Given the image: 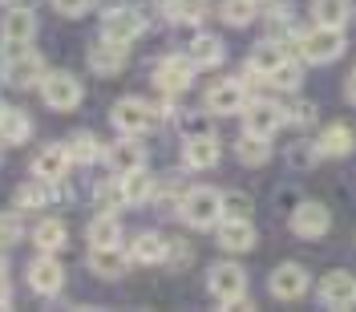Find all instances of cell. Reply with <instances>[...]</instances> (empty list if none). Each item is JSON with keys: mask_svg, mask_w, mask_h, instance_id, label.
Instances as JSON below:
<instances>
[{"mask_svg": "<svg viewBox=\"0 0 356 312\" xmlns=\"http://www.w3.org/2000/svg\"><path fill=\"white\" fill-rule=\"evenodd\" d=\"M89 4H93V0H53V8H57L61 17H69V21H73V17H86Z\"/></svg>", "mask_w": 356, "mask_h": 312, "instance_id": "60d3db41", "label": "cell"}, {"mask_svg": "<svg viewBox=\"0 0 356 312\" xmlns=\"http://www.w3.org/2000/svg\"><path fill=\"white\" fill-rule=\"evenodd\" d=\"M65 240H69V231H65L61 219H41L37 227H33V244L41 247V251H61Z\"/></svg>", "mask_w": 356, "mask_h": 312, "instance_id": "83f0119b", "label": "cell"}, {"mask_svg": "<svg viewBox=\"0 0 356 312\" xmlns=\"http://www.w3.org/2000/svg\"><path fill=\"white\" fill-rule=\"evenodd\" d=\"M0 276H4V251H0Z\"/></svg>", "mask_w": 356, "mask_h": 312, "instance_id": "bcb514c9", "label": "cell"}, {"mask_svg": "<svg viewBox=\"0 0 356 312\" xmlns=\"http://www.w3.org/2000/svg\"><path fill=\"white\" fill-rule=\"evenodd\" d=\"M288 118L296 122V126H312V122H316V106H312V102H296V106L288 110Z\"/></svg>", "mask_w": 356, "mask_h": 312, "instance_id": "b9f144b4", "label": "cell"}, {"mask_svg": "<svg viewBox=\"0 0 356 312\" xmlns=\"http://www.w3.org/2000/svg\"><path fill=\"white\" fill-rule=\"evenodd\" d=\"M24 235V227H21V219L13 215V211H4L0 215V247H13L17 240Z\"/></svg>", "mask_w": 356, "mask_h": 312, "instance_id": "74e56055", "label": "cell"}, {"mask_svg": "<svg viewBox=\"0 0 356 312\" xmlns=\"http://www.w3.org/2000/svg\"><path fill=\"white\" fill-rule=\"evenodd\" d=\"M142 29H146V17L138 13V8H113L110 17L102 21V41H113V45H130L142 37Z\"/></svg>", "mask_w": 356, "mask_h": 312, "instance_id": "8992f818", "label": "cell"}, {"mask_svg": "<svg viewBox=\"0 0 356 312\" xmlns=\"http://www.w3.org/2000/svg\"><path fill=\"white\" fill-rule=\"evenodd\" d=\"M33 37H37V17H33V8H8V17L0 21V41L17 53L24 45H33Z\"/></svg>", "mask_w": 356, "mask_h": 312, "instance_id": "52a82bcc", "label": "cell"}, {"mask_svg": "<svg viewBox=\"0 0 356 312\" xmlns=\"http://www.w3.org/2000/svg\"><path fill=\"white\" fill-rule=\"evenodd\" d=\"M316 158H320V146H316V142H296V146L288 150V162H291V166H312Z\"/></svg>", "mask_w": 356, "mask_h": 312, "instance_id": "ab89813d", "label": "cell"}, {"mask_svg": "<svg viewBox=\"0 0 356 312\" xmlns=\"http://www.w3.org/2000/svg\"><path fill=\"white\" fill-rule=\"evenodd\" d=\"M154 81L162 93H182V89L195 81V61L191 57H162L154 69Z\"/></svg>", "mask_w": 356, "mask_h": 312, "instance_id": "9c48e42d", "label": "cell"}, {"mask_svg": "<svg viewBox=\"0 0 356 312\" xmlns=\"http://www.w3.org/2000/svg\"><path fill=\"white\" fill-rule=\"evenodd\" d=\"M182 162H186L191 171H211V166L219 162V142H215V134H211V138H186Z\"/></svg>", "mask_w": 356, "mask_h": 312, "instance_id": "d6986e66", "label": "cell"}, {"mask_svg": "<svg viewBox=\"0 0 356 312\" xmlns=\"http://www.w3.org/2000/svg\"><path fill=\"white\" fill-rule=\"evenodd\" d=\"M255 4H271V0H255Z\"/></svg>", "mask_w": 356, "mask_h": 312, "instance_id": "c3c4849f", "label": "cell"}, {"mask_svg": "<svg viewBox=\"0 0 356 312\" xmlns=\"http://www.w3.org/2000/svg\"><path fill=\"white\" fill-rule=\"evenodd\" d=\"M235 155H239L243 166H264L267 158H271V146H267V138H259V134H243L235 142Z\"/></svg>", "mask_w": 356, "mask_h": 312, "instance_id": "f1b7e54d", "label": "cell"}, {"mask_svg": "<svg viewBox=\"0 0 356 312\" xmlns=\"http://www.w3.org/2000/svg\"><path fill=\"white\" fill-rule=\"evenodd\" d=\"M320 304L324 309H353L356 304V276L348 272H328L320 284Z\"/></svg>", "mask_w": 356, "mask_h": 312, "instance_id": "30bf717a", "label": "cell"}, {"mask_svg": "<svg viewBox=\"0 0 356 312\" xmlns=\"http://www.w3.org/2000/svg\"><path fill=\"white\" fill-rule=\"evenodd\" d=\"M182 134H186V138H211L215 126H211L207 114H182Z\"/></svg>", "mask_w": 356, "mask_h": 312, "instance_id": "d590c367", "label": "cell"}, {"mask_svg": "<svg viewBox=\"0 0 356 312\" xmlns=\"http://www.w3.org/2000/svg\"><path fill=\"white\" fill-rule=\"evenodd\" d=\"M284 61V53H280V45H259L255 53H251V65H247V73H259V77H271V69Z\"/></svg>", "mask_w": 356, "mask_h": 312, "instance_id": "836d02e7", "label": "cell"}, {"mask_svg": "<svg viewBox=\"0 0 356 312\" xmlns=\"http://www.w3.org/2000/svg\"><path fill=\"white\" fill-rule=\"evenodd\" d=\"M353 73H356V69H353Z\"/></svg>", "mask_w": 356, "mask_h": 312, "instance_id": "681fc988", "label": "cell"}, {"mask_svg": "<svg viewBox=\"0 0 356 312\" xmlns=\"http://www.w3.org/2000/svg\"><path fill=\"white\" fill-rule=\"evenodd\" d=\"M150 191H154V178L146 175V171H130V175H122V195H126V203H146L150 199Z\"/></svg>", "mask_w": 356, "mask_h": 312, "instance_id": "4dcf8cb0", "label": "cell"}, {"mask_svg": "<svg viewBox=\"0 0 356 312\" xmlns=\"http://www.w3.org/2000/svg\"><path fill=\"white\" fill-rule=\"evenodd\" d=\"M166 13H170V21H178V24H199L202 17H207V0H170Z\"/></svg>", "mask_w": 356, "mask_h": 312, "instance_id": "d6a6232c", "label": "cell"}, {"mask_svg": "<svg viewBox=\"0 0 356 312\" xmlns=\"http://www.w3.org/2000/svg\"><path fill=\"white\" fill-rule=\"evenodd\" d=\"M271 86L296 89V86H300V65H291V61H280V65L271 69Z\"/></svg>", "mask_w": 356, "mask_h": 312, "instance_id": "f35d334b", "label": "cell"}, {"mask_svg": "<svg viewBox=\"0 0 356 312\" xmlns=\"http://www.w3.org/2000/svg\"><path fill=\"white\" fill-rule=\"evenodd\" d=\"M122 65H126V45L106 41V45H97V49H89V69H93V73H106V77H113Z\"/></svg>", "mask_w": 356, "mask_h": 312, "instance_id": "603a6c76", "label": "cell"}, {"mask_svg": "<svg viewBox=\"0 0 356 312\" xmlns=\"http://www.w3.org/2000/svg\"><path fill=\"white\" fill-rule=\"evenodd\" d=\"M113 126L126 134V138H138V134H146V130L158 126V110L146 106L142 98H122V102L113 106Z\"/></svg>", "mask_w": 356, "mask_h": 312, "instance_id": "3957f363", "label": "cell"}, {"mask_svg": "<svg viewBox=\"0 0 356 312\" xmlns=\"http://www.w3.org/2000/svg\"><path fill=\"white\" fill-rule=\"evenodd\" d=\"M207 288L211 296L219 300V304H239L247 292V276L239 264H215L211 267V276H207Z\"/></svg>", "mask_w": 356, "mask_h": 312, "instance_id": "5b68a950", "label": "cell"}, {"mask_svg": "<svg viewBox=\"0 0 356 312\" xmlns=\"http://www.w3.org/2000/svg\"><path fill=\"white\" fill-rule=\"evenodd\" d=\"M8 4H13V8H24V4H33V0H8Z\"/></svg>", "mask_w": 356, "mask_h": 312, "instance_id": "f6af8a7d", "label": "cell"}, {"mask_svg": "<svg viewBox=\"0 0 356 312\" xmlns=\"http://www.w3.org/2000/svg\"><path fill=\"white\" fill-rule=\"evenodd\" d=\"M222 53H227V49H222V41L215 33H199V37L191 41V53H186V57L195 61V69H215L222 61Z\"/></svg>", "mask_w": 356, "mask_h": 312, "instance_id": "7402d4cb", "label": "cell"}, {"mask_svg": "<svg viewBox=\"0 0 356 312\" xmlns=\"http://www.w3.org/2000/svg\"><path fill=\"white\" fill-rule=\"evenodd\" d=\"M29 134H33L29 114L24 110H4V118H0V142H4V146H21Z\"/></svg>", "mask_w": 356, "mask_h": 312, "instance_id": "484cf974", "label": "cell"}, {"mask_svg": "<svg viewBox=\"0 0 356 312\" xmlns=\"http://www.w3.org/2000/svg\"><path fill=\"white\" fill-rule=\"evenodd\" d=\"M247 211H251V199H247L243 191H227V195H222V215H231V219H247Z\"/></svg>", "mask_w": 356, "mask_h": 312, "instance_id": "8d00e7d4", "label": "cell"}, {"mask_svg": "<svg viewBox=\"0 0 356 312\" xmlns=\"http://www.w3.org/2000/svg\"><path fill=\"white\" fill-rule=\"evenodd\" d=\"M4 77L13 81V86H33V81H41L44 77V65L37 53H24V49H17L13 53V61H8V69H4Z\"/></svg>", "mask_w": 356, "mask_h": 312, "instance_id": "ac0fdd59", "label": "cell"}, {"mask_svg": "<svg viewBox=\"0 0 356 312\" xmlns=\"http://www.w3.org/2000/svg\"><path fill=\"white\" fill-rule=\"evenodd\" d=\"M178 215L191 223V227H215L222 219V195L219 191H211V187H195V191H186L182 195V207H178Z\"/></svg>", "mask_w": 356, "mask_h": 312, "instance_id": "6da1fadb", "label": "cell"}, {"mask_svg": "<svg viewBox=\"0 0 356 312\" xmlns=\"http://www.w3.org/2000/svg\"><path fill=\"white\" fill-rule=\"evenodd\" d=\"M219 244L227 251H251L255 247V227H251V219H231L227 215V223L219 227Z\"/></svg>", "mask_w": 356, "mask_h": 312, "instance_id": "44dd1931", "label": "cell"}, {"mask_svg": "<svg viewBox=\"0 0 356 312\" xmlns=\"http://www.w3.org/2000/svg\"><path fill=\"white\" fill-rule=\"evenodd\" d=\"M106 162H110L113 175H130V171H142L146 166V150L134 142V138H122L106 150Z\"/></svg>", "mask_w": 356, "mask_h": 312, "instance_id": "5bb4252c", "label": "cell"}, {"mask_svg": "<svg viewBox=\"0 0 356 312\" xmlns=\"http://www.w3.org/2000/svg\"><path fill=\"white\" fill-rule=\"evenodd\" d=\"M69 146H44L41 155L33 158V175L37 178H49V182H61L69 171Z\"/></svg>", "mask_w": 356, "mask_h": 312, "instance_id": "e0dca14e", "label": "cell"}, {"mask_svg": "<svg viewBox=\"0 0 356 312\" xmlns=\"http://www.w3.org/2000/svg\"><path fill=\"white\" fill-rule=\"evenodd\" d=\"M312 17H316V24L340 29L348 21V0H312Z\"/></svg>", "mask_w": 356, "mask_h": 312, "instance_id": "f546056e", "label": "cell"}, {"mask_svg": "<svg viewBox=\"0 0 356 312\" xmlns=\"http://www.w3.org/2000/svg\"><path fill=\"white\" fill-rule=\"evenodd\" d=\"M247 134H259V138H271V134L284 126V118L288 110H280V106H271V102H251L247 106Z\"/></svg>", "mask_w": 356, "mask_h": 312, "instance_id": "7c38bea8", "label": "cell"}, {"mask_svg": "<svg viewBox=\"0 0 356 312\" xmlns=\"http://www.w3.org/2000/svg\"><path fill=\"white\" fill-rule=\"evenodd\" d=\"M89 247H113V244H122V223L113 219L110 211L106 215H97V219H89Z\"/></svg>", "mask_w": 356, "mask_h": 312, "instance_id": "4316f807", "label": "cell"}, {"mask_svg": "<svg viewBox=\"0 0 356 312\" xmlns=\"http://www.w3.org/2000/svg\"><path fill=\"white\" fill-rule=\"evenodd\" d=\"M328 227H332V215H328L324 203H304V207L291 211V231L304 235V240H320Z\"/></svg>", "mask_w": 356, "mask_h": 312, "instance_id": "8fae6325", "label": "cell"}, {"mask_svg": "<svg viewBox=\"0 0 356 312\" xmlns=\"http://www.w3.org/2000/svg\"><path fill=\"white\" fill-rule=\"evenodd\" d=\"M316 146H320V155H324V158H340V155H348V150L356 146V134L348 130L344 122H332V126H324V130H320Z\"/></svg>", "mask_w": 356, "mask_h": 312, "instance_id": "ffe728a7", "label": "cell"}, {"mask_svg": "<svg viewBox=\"0 0 356 312\" xmlns=\"http://www.w3.org/2000/svg\"><path fill=\"white\" fill-rule=\"evenodd\" d=\"M41 98L49 110H73L77 102H81V81L73 77V73H65V69H57V73H44L41 77Z\"/></svg>", "mask_w": 356, "mask_h": 312, "instance_id": "277c9868", "label": "cell"}, {"mask_svg": "<svg viewBox=\"0 0 356 312\" xmlns=\"http://www.w3.org/2000/svg\"><path fill=\"white\" fill-rule=\"evenodd\" d=\"M222 21L243 29V24L255 21V0H222Z\"/></svg>", "mask_w": 356, "mask_h": 312, "instance_id": "e575fe53", "label": "cell"}, {"mask_svg": "<svg viewBox=\"0 0 356 312\" xmlns=\"http://www.w3.org/2000/svg\"><path fill=\"white\" fill-rule=\"evenodd\" d=\"M243 106H247L243 81H219V86H211V93H207V110L211 114H239Z\"/></svg>", "mask_w": 356, "mask_h": 312, "instance_id": "9a60e30c", "label": "cell"}, {"mask_svg": "<svg viewBox=\"0 0 356 312\" xmlns=\"http://www.w3.org/2000/svg\"><path fill=\"white\" fill-rule=\"evenodd\" d=\"M166 251H170V240H162V235H154V231H142V235L130 244V256L138 260V264H162Z\"/></svg>", "mask_w": 356, "mask_h": 312, "instance_id": "cb8c5ba5", "label": "cell"}, {"mask_svg": "<svg viewBox=\"0 0 356 312\" xmlns=\"http://www.w3.org/2000/svg\"><path fill=\"white\" fill-rule=\"evenodd\" d=\"M126 251H122V244L113 247H89V267H93V276H102V280H118L122 272H126Z\"/></svg>", "mask_w": 356, "mask_h": 312, "instance_id": "2e32d148", "label": "cell"}, {"mask_svg": "<svg viewBox=\"0 0 356 312\" xmlns=\"http://www.w3.org/2000/svg\"><path fill=\"white\" fill-rule=\"evenodd\" d=\"M53 187H57V182L33 175V182H24L21 191H17V207H21V211H41V207H49V199H53Z\"/></svg>", "mask_w": 356, "mask_h": 312, "instance_id": "d4e9b609", "label": "cell"}, {"mask_svg": "<svg viewBox=\"0 0 356 312\" xmlns=\"http://www.w3.org/2000/svg\"><path fill=\"white\" fill-rule=\"evenodd\" d=\"M65 146H69V158H73V162H93V158L102 155V142H97L89 130H77Z\"/></svg>", "mask_w": 356, "mask_h": 312, "instance_id": "1f68e13d", "label": "cell"}, {"mask_svg": "<svg viewBox=\"0 0 356 312\" xmlns=\"http://www.w3.org/2000/svg\"><path fill=\"white\" fill-rule=\"evenodd\" d=\"M344 53V33L340 29H328V24H316L312 33L300 37V57L312 61V65H328Z\"/></svg>", "mask_w": 356, "mask_h": 312, "instance_id": "7a4b0ae2", "label": "cell"}, {"mask_svg": "<svg viewBox=\"0 0 356 312\" xmlns=\"http://www.w3.org/2000/svg\"><path fill=\"white\" fill-rule=\"evenodd\" d=\"M344 93H348V102H353V106H356V73H353V77H348V89H344Z\"/></svg>", "mask_w": 356, "mask_h": 312, "instance_id": "ee69618b", "label": "cell"}, {"mask_svg": "<svg viewBox=\"0 0 356 312\" xmlns=\"http://www.w3.org/2000/svg\"><path fill=\"white\" fill-rule=\"evenodd\" d=\"M8 300H13V288H8V280H4V276H0V309H4V304H8Z\"/></svg>", "mask_w": 356, "mask_h": 312, "instance_id": "7bdbcfd3", "label": "cell"}, {"mask_svg": "<svg viewBox=\"0 0 356 312\" xmlns=\"http://www.w3.org/2000/svg\"><path fill=\"white\" fill-rule=\"evenodd\" d=\"M271 292H275L280 300H300V296L308 292V272L300 264H280L271 272Z\"/></svg>", "mask_w": 356, "mask_h": 312, "instance_id": "4fadbf2b", "label": "cell"}, {"mask_svg": "<svg viewBox=\"0 0 356 312\" xmlns=\"http://www.w3.org/2000/svg\"><path fill=\"white\" fill-rule=\"evenodd\" d=\"M4 110H8V106H4V102H0V118H4Z\"/></svg>", "mask_w": 356, "mask_h": 312, "instance_id": "7dc6e473", "label": "cell"}, {"mask_svg": "<svg viewBox=\"0 0 356 312\" xmlns=\"http://www.w3.org/2000/svg\"><path fill=\"white\" fill-rule=\"evenodd\" d=\"M61 284H65V267L57 264L53 251H41V256L29 264V288L41 292V296H53Z\"/></svg>", "mask_w": 356, "mask_h": 312, "instance_id": "ba28073f", "label": "cell"}]
</instances>
